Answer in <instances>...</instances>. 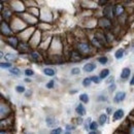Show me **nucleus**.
<instances>
[{
	"label": "nucleus",
	"mask_w": 134,
	"mask_h": 134,
	"mask_svg": "<svg viewBox=\"0 0 134 134\" xmlns=\"http://www.w3.org/2000/svg\"><path fill=\"white\" fill-rule=\"evenodd\" d=\"M10 113V108L5 103H0V117H6Z\"/></svg>",
	"instance_id": "1"
},
{
	"label": "nucleus",
	"mask_w": 134,
	"mask_h": 134,
	"mask_svg": "<svg viewBox=\"0 0 134 134\" xmlns=\"http://www.w3.org/2000/svg\"><path fill=\"white\" fill-rule=\"evenodd\" d=\"M125 98H126V93L123 92V91H120V92H118V93L115 95L114 101H115L116 103H120V102H122V101H124Z\"/></svg>",
	"instance_id": "2"
},
{
	"label": "nucleus",
	"mask_w": 134,
	"mask_h": 134,
	"mask_svg": "<svg viewBox=\"0 0 134 134\" xmlns=\"http://www.w3.org/2000/svg\"><path fill=\"white\" fill-rule=\"evenodd\" d=\"M0 30H1L2 32V34L4 35H9V34H12V29L9 28V26L7 25V23H5V22H2V24L1 26H0Z\"/></svg>",
	"instance_id": "3"
},
{
	"label": "nucleus",
	"mask_w": 134,
	"mask_h": 134,
	"mask_svg": "<svg viewBox=\"0 0 134 134\" xmlns=\"http://www.w3.org/2000/svg\"><path fill=\"white\" fill-rule=\"evenodd\" d=\"M79 51L84 53V54H87L90 52V44L87 43V42H80L79 43Z\"/></svg>",
	"instance_id": "4"
},
{
	"label": "nucleus",
	"mask_w": 134,
	"mask_h": 134,
	"mask_svg": "<svg viewBox=\"0 0 134 134\" xmlns=\"http://www.w3.org/2000/svg\"><path fill=\"white\" fill-rule=\"evenodd\" d=\"M130 74H131V69L128 68V67H125V68H123V70L121 72V79L123 81H126L129 79Z\"/></svg>",
	"instance_id": "5"
},
{
	"label": "nucleus",
	"mask_w": 134,
	"mask_h": 134,
	"mask_svg": "<svg viewBox=\"0 0 134 134\" xmlns=\"http://www.w3.org/2000/svg\"><path fill=\"white\" fill-rule=\"evenodd\" d=\"M70 60L71 62H79L82 60V57H81V54L76 51H72L71 52V56H70Z\"/></svg>",
	"instance_id": "6"
},
{
	"label": "nucleus",
	"mask_w": 134,
	"mask_h": 134,
	"mask_svg": "<svg viewBox=\"0 0 134 134\" xmlns=\"http://www.w3.org/2000/svg\"><path fill=\"white\" fill-rule=\"evenodd\" d=\"M83 69L85 72H92L96 69V64L95 63H88L83 67Z\"/></svg>",
	"instance_id": "7"
},
{
	"label": "nucleus",
	"mask_w": 134,
	"mask_h": 134,
	"mask_svg": "<svg viewBox=\"0 0 134 134\" xmlns=\"http://www.w3.org/2000/svg\"><path fill=\"white\" fill-rule=\"evenodd\" d=\"M75 113H76L77 115H80L81 117H83V116L86 115L87 110H86V108H85V106H84L83 104H79V105L76 106V108H75Z\"/></svg>",
	"instance_id": "8"
},
{
	"label": "nucleus",
	"mask_w": 134,
	"mask_h": 134,
	"mask_svg": "<svg viewBox=\"0 0 134 134\" xmlns=\"http://www.w3.org/2000/svg\"><path fill=\"white\" fill-rule=\"evenodd\" d=\"M46 123H47L48 127H50V128H53V127H55L56 125H58L57 120H55L54 118H51V117H49V118L46 119Z\"/></svg>",
	"instance_id": "9"
},
{
	"label": "nucleus",
	"mask_w": 134,
	"mask_h": 134,
	"mask_svg": "<svg viewBox=\"0 0 134 134\" xmlns=\"http://www.w3.org/2000/svg\"><path fill=\"white\" fill-rule=\"evenodd\" d=\"M123 117H124V110L123 109H118L114 113V121H118V120H121Z\"/></svg>",
	"instance_id": "10"
},
{
	"label": "nucleus",
	"mask_w": 134,
	"mask_h": 134,
	"mask_svg": "<svg viewBox=\"0 0 134 134\" xmlns=\"http://www.w3.org/2000/svg\"><path fill=\"white\" fill-rule=\"evenodd\" d=\"M7 42H8L9 46L13 47V48H17L18 44H19V41H18L17 37H9V38H7Z\"/></svg>",
	"instance_id": "11"
},
{
	"label": "nucleus",
	"mask_w": 134,
	"mask_h": 134,
	"mask_svg": "<svg viewBox=\"0 0 134 134\" xmlns=\"http://www.w3.org/2000/svg\"><path fill=\"white\" fill-rule=\"evenodd\" d=\"M124 54H125V51H124V50H123V49H119V50L115 53V57H116V59L120 60V59H122L123 57H124Z\"/></svg>",
	"instance_id": "12"
},
{
	"label": "nucleus",
	"mask_w": 134,
	"mask_h": 134,
	"mask_svg": "<svg viewBox=\"0 0 134 134\" xmlns=\"http://www.w3.org/2000/svg\"><path fill=\"white\" fill-rule=\"evenodd\" d=\"M9 72L16 76L21 75V70L18 68V67H9Z\"/></svg>",
	"instance_id": "13"
},
{
	"label": "nucleus",
	"mask_w": 134,
	"mask_h": 134,
	"mask_svg": "<svg viewBox=\"0 0 134 134\" xmlns=\"http://www.w3.org/2000/svg\"><path fill=\"white\" fill-rule=\"evenodd\" d=\"M43 73L46 75H48V76H54L56 74V71L53 68H44L43 69Z\"/></svg>",
	"instance_id": "14"
},
{
	"label": "nucleus",
	"mask_w": 134,
	"mask_h": 134,
	"mask_svg": "<svg viewBox=\"0 0 134 134\" xmlns=\"http://www.w3.org/2000/svg\"><path fill=\"white\" fill-rule=\"evenodd\" d=\"M106 120H107V116L106 115H101V116H100L99 117V123H98V124L100 125V126H104V124H105V123H106Z\"/></svg>",
	"instance_id": "15"
},
{
	"label": "nucleus",
	"mask_w": 134,
	"mask_h": 134,
	"mask_svg": "<svg viewBox=\"0 0 134 134\" xmlns=\"http://www.w3.org/2000/svg\"><path fill=\"white\" fill-rule=\"evenodd\" d=\"M80 100H81L83 103H88L89 101H90V98H89L88 94L84 93V94H81V95H80Z\"/></svg>",
	"instance_id": "16"
},
{
	"label": "nucleus",
	"mask_w": 134,
	"mask_h": 134,
	"mask_svg": "<svg viewBox=\"0 0 134 134\" xmlns=\"http://www.w3.org/2000/svg\"><path fill=\"white\" fill-rule=\"evenodd\" d=\"M109 72H110L109 69H103L101 72H100V74H99L98 76H99L101 80H104L105 77H107V76L109 75Z\"/></svg>",
	"instance_id": "17"
},
{
	"label": "nucleus",
	"mask_w": 134,
	"mask_h": 134,
	"mask_svg": "<svg viewBox=\"0 0 134 134\" xmlns=\"http://www.w3.org/2000/svg\"><path fill=\"white\" fill-rule=\"evenodd\" d=\"M123 13H124V7H123L122 5H117V6H115V14H116L117 16H120V15H122Z\"/></svg>",
	"instance_id": "18"
},
{
	"label": "nucleus",
	"mask_w": 134,
	"mask_h": 134,
	"mask_svg": "<svg viewBox=\"0 0 134 134\" xmlns=\"http://www.w3.org/2000/svg\"><path fill=\"white\" fill-rule=\"evenodd\" d=\"M91 84H92V81H91L90 77H86V79H84V80H83V86H84V87H86V88L90 87V86H91Z\"/></svg>",
	"instance_id": "19"
},
{
	"label": "nucleus",
	"mask_w": 134,
	"mask_h": 134,
	"mask_svg": "<svg viewBox=\"0 0 134 134\" xmlns=\"http://www.w3.org/2000/svg\"><path fill=\"white\" fill-rule=\"evenodd\" d=\"M89 129H90L91 131H95L98 129V123L96 122H91L90 124H89Z\"/></svg>",
	"instance_id": "20"
},
{
	"label": "nucleus",
	"mask_w": 134,
	"mask_h": 134,
	"mask_svg": "<svg viewBox=\"0 0 134 134\" xmlns=\"http://www.w3.org/2000/svg\"><path fill=\"white\" fill-rule=\"evenodd\" d=\"M97 61L100 63V64H107V62H108V58L107 57H105V56H102V57H99L98 59H97Z\"/></svg>",
	"instance_id": "21"
},
{
	"label": "nucleus",
	"mask_w": 134,
	"mask_h": 134,
	"mask_svg": "<svg viewBox=\"0 0 134 134\" xmlns=\"http://www.w3.org/2000/svg\"><path fill=\"white\" fill-rule=\"evenodd\" d=\"M90 79H91V81H92L93 83H95V84H100V82H101V79H100L98 75H93V76L90 77Z\"/></svg>",
	"instance_id": "22"
},
{
	"label": "nucleus",
	"mask_w": 134,
	"mask_h": 134,
	"mask_svg": "<svg viewBox=\"0 0 134 134\" xmlns=\"http://www.w3.org/2000/svg\"><path fill=\"white\" fill-rule=\"evenodd\" d=\"M3 57H5V59L8 60V61H10V60H16L17 59V56L14 55V54H7V55L3 56Z\"/></svg>",
	"instance_id": "23"
},
{
	"label": "nucleus",
	"mask_w": 134,
	"mask_h": 134,
	"mask_svg": "<svg viewBox=\"0 0 134 134\" xmlns=\"http://www.w3.org/2000/svg\"><path fill=\"white\" fill-rule=\"evenodd\" d=\"M12 67V63L9 62H1L0 63V68H9Z\"/></svg>",
	"instance_id": "24"
},
{
	"label": "nucleus",
	"mask_w": 134,
	"mask_h": 134,
	"mask_svg": "<svg viewBox=\"0 0 134 134\" xmlns=\"http://www.w3.org/2000/svg\"><path fill=\"white\" fill-rule=\"evenodd\" d=\"M16 91H17L18 93H24V92L26 91V89H25L24 86H17V87H16Z\"/></svg>",
	"instance_id": "25"
},
{
	"label": "nucleus",
	"mask_w": 134,
	"mask_h": 134,
	"mask_svg": "<svg viewBox=\"0 0 134 134\" xmlns=\"http://www.w3.org/2000/svg\"><path fill=\"white\" fill-rule=\"evenodd\" d=\"M31 57L34 59L35 61H38L39 58H40V57H39V54H38L37 52H32V53H31Z\"/></svg>",
	"instance_id": "26"
},
{
	"label": "nucleus",
	"mask_w": 134,
	"mask_h": 134,
	"mask_svg": "<svg viewBox=\"0 0 134 134\" xmlns=\"http://www.w3.org/2000/svg\"><path fill=\"white\" fill-rule=\"evenodd\" d=\"M80 72H81V69L79 68V67H74V68L71 69V74H73V75L80 74Z\"/></svg>",
	"instance_id": "27"
},
{
	"label": "nucleus",
	"mask_w": 134,
	"mask_h": 134,
	"mask_svg": "<svg viewBox=\"0 0 134 134\" xmlns=\"http://www.w3.org/2000/svg\"><path fill=\"white\" fill-rule=\"evenodd\" d=\"M25 74H26L27 76H32L33 74H34V71H33L32 69H30V68H28V69L25 70Z\"/></svg>",
	"instance_id": "28"
},
{
	"label": "nucleus",
	"mask_w": 134,
	"mask_h": 134,
	"mask_svg": "<svg viewBox=\"0 0 134 134\" xmlns=\"http://www.w3.org/2000/svg\"><path fill=\"white\" fill-rule=\"evenodd\" d=\"M54 86H55V81H50L48 84H47V88L48 89H53L54 88Z\"/></svg>",
	"instance_id": "29"
},
{
	"label": "nucleus",
	"mask_w": 134,
	"mask_h": 134,
	"mask_svg": "<svg viewBox=\"0 0 134 134\" xmlns=\"http://www.w3.org/2000/svg\"><path fill=\"white\" fill-rule=\"evenodd\" d=\"M51 133H53V134H59V133H62V128H56V129H54V130H52Z\"/></svg>",
	"instance_id": "30"
},
{
	"label": "nucleus",
	"mask_w": 134,
	"mask_h": 134,
	"mask_svg": "<svg viewBox=\"0 0 134 134\" xmlns=\"http://www.w3.org/2000/svg\"><path fill=\"white\" fill-rule=\"evenodd\" d=\"M66 129H67V132H70V131L74 130V129H75V127H74V126H72V125H67V126H66Z\"/></svg>",
	"instance_id": "31"
},
{
	"label": "nucleus",
	"mask_w": 134,
	"mask_h": 134,
	"mask_svg": "<svg viewBox=\"0 0 134 134\" xmlns=\"http://www.w3.org/2000/svg\"><path fill=\"white\" fill-rule=\"evenodd\" d=\"M108 90H109V92H113V91H115V90H116V85H115V84L110 85V86H109V89H108Z\"/></svg>",
	"instance_id": "32"
},
{
	"label": "nucleus",
	"mask_w": 134,
	"mask_h": 134,
	"mask_svg": "<svg viewBox=\"0 0 134 134\" xmlns=\"http://www.w3.org/2000/svg\"><path fill=\"white\" fill-rule=\"evenodd\" d=\"M91 123V118H88V120H86V129L88 130V127H89V124H90Z\"/></svg>",
	"instance_id": "33"
},
{
	"label": "nucleus",
	"mask_w": 134,
	"mask_h": 134,
	"mask_svg": "<svg viewBox=\"0 0 134 134\" xmlns=\"http://www.w3.org/2000/svg\"><path fill=\"white\" fill-rule=\"evenodd\" d=\"M114 80H115V79H114V76H110L109 79L107 80V83H108V84H109V83H113V82H114Z\"/></svg>",
	"instance_id": "34"
},
{
	"label": "nucleus",
	"mask_w": 134,
	"mask_h": 134,
	"mask_svg": "<svg viewBox=\"0 0 134 134\" xmlns=\"http://www.w3.org/2000/svg\"><path fill=\"white\" fill-rule=\"evenodd\" d=\"M106 111H107V114H108V115H110V114H113V113H111V111H113V109H111V107H107Z\"/></svg>",
	"instance_id": "35"
},
{
	"label": "nucleus",
	"mask_w": 134,
	"mask_h": 134,
	"mask_svg": "<svg viewBox=\"0 0 134 134\" xmlns=\"http://www.w3.org/2000/svg\"><path fill=\"white\" fill-rule=\"evenodd\" d=\"M3 56H4L3 52H2V51H0V59H2V58H3Z\"/></svg>",
	"instance_id": "36"
},
{
	"label": "nucleus",
	"mask_w": 134,
	"mask_h": 134,
	"mask_svg": "<svg viewBox=\"0 0 134 134\" xmlns=\"http://www.w3.org/2000/svg\"><path fill=\"white\" fill-rule=\"evenodd\" d=\"M133 84H134V77H132L131 81H130V85H131V86H133Z\"/></svg>",
	"instance_id": "37"
},
{
	"label": "nucleus",
	"mask_w": 134,
	"mask_h": 134,
	"mask_svg": "<svg viewBox=\"0 0 134 134\" xmlns=\"http://www.w3.org/2000/svg\"><path fill=\"white\" fill-rule=\"evenodd\" d=\"M2 8H3V6H2V5H1V3H0V10H1V9H2Z\"/></svg>",
	"instance_id": "38"
},
{
	"label": "nucleus",
	"mask_w": 134,
	"mask_h": 134,
	"mask_svg": "<svg viewBox=\"0 0 134 134\" xmlns=\"http://www.w3.org/2000/svg\"><path fill=\"white\" fill-rule=\"evenodd\" d=\"M2 1H5V0H2Z\"/></svg>",
	"instance_id": "39"
}]
</instances>
